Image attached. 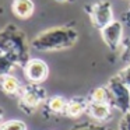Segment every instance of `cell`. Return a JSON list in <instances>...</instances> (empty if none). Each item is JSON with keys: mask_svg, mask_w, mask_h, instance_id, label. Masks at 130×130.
<instances>
[{"mask_svg": "<svg viewBox=\"0 0 130 130\" xmlns=\"http://www.w3.org/2000/svg\"><path fill=\"white\" fill-rule=\"evenodd\" d=\"M29 49L31 42L20 27L9 23L0 29V51L6 53L17 64V67L23 69L31 59Z\"/></svg>", "mask_w": 130, "mask_h": 130, "instance_id": "1", "label": "cell"}, {"mask_svg": "<svg viewBox=\"0 0 130 130\" xmlns=\"http://www.w3.org/2000/svg\"><path fill=\"white\" fill-rule=\"evenodd\" d=\"M78 41V32L73 25L52 27L35 35L31 48L38 52H57L70 49Z\"/></svg>", "mask_w": 130, "mask_h": 130, "instance_id": "2", "label": "cell"}, {"mask_svg": "<svg viewBox=\"0 0 130 130\" xmlns=\"http://www.w3.org/2000/svg\"><path fill=\"white\" fill-rule=\"evenodd\" d=\"M46 90L41 84H32L28 83L24 85L21 90L20 95L17 96L18 101V108L23 110L25 115H32L35 113L41 106H43L48 99Z\"/></svg>", "mask_w": 130, "mask_h": 130, "instance_id": "3", "label": "cell"}, {"mask_svg": "<svg viewBox=\"0 0 130 130\" xmlns=\"http://www.w3.org/2000/svg\"><path fill=\"white\" fill-rule=\"evenodd\" d=\"M109 92V102L113 109L123 113L130 112V88L119 78L118 74L112 76L105 84Z\"/></svg>", "mask_w": 130, "mask_h": 130, "instance_id": "4", "label": "cell"}, {"mask_svg": "<svg viewBox=\"0 0 130 130\" xmlns=\"http://www.w3.org/2000/svg\"><path fill=\"white\" fill-rule=\"evenodd\" d=\"M84 10L88 14V17H90L92 25L95 27V28H98L99 31L115 20V18H113L112 3H110V2H106V0H99L96 3L85 4Z\"/></svg>", "mask_w": 130, "mask_h": 130, "instance_id": "5", "label": "cell"}, {"mask_svg": "<svg viewBox=\"0 0 130 130\" xmlns=\"http://www.w3.org/2000/svg\"><path fill=\"white\" fill-rule=\"evenodd\" d=\"M24 77L28 83L32 84H42L49 76V66L42 59H29L28 63L23 67Z\"/></svg>", "mask_w": 130, "mask_h": 130, "instance_id": "6", "label": "cell"}, {"mask_svg": "<svg viewBox=\"0 0 130 130\" xmlns=\"http://www.w3.org/2000/svg\"><path fill=\"white\" fill-rule=\"evenodd\" d=\"M123 23L118 20H113L108 24L105 28L101 29V37L105 45L109 48V51L116 52L123 43Z\"/></svg>", "mask_w": 130, "mask_h": 130, "instance_id": "7", "label": "cell"}, {"mask_svg": "<svg viewBox=\"0 0 130 130\" xmlns=\"http://www.w3.org/2000/svg\"><path fill=\"white\" fill-rule=\"evenodd\" d=\"M112 105L108 104V102H92L88 101L87 105V115L91 119H94L95 122H108L112 118Z\"/></svg>", "mask_w": 130, "mask_h": 130, "instance_id": "8", "label": "cell"}, {"mask_svg": "<svg viewBox=\"0 0 130 130\" xmlns=\"http://www.w3.org/2000/svg\"><path fill=\"white\" fill-rule=\"evenodd\" d=\"M67 101L64 96L62 95H53L49 96L46 99L45 105H43V113L46 116H64L66 106H67Z\"/></svg>", "mask_w": 130, "mask_h": 130, "instance_id": "9", "label": "cell"}, {"mask_svg": "<svg viewBox=\"0 0 130 130\" xmlns=\"http://www.w3.org/2000/svg\"><path fill=\"white\" fill-rule=\"evenodd\" d=\"M87 105H88V98L87 96H73L67 101L64 116L66 118L76 119L80 118L83 113L87 112Z\"/></svg>", "mask_w": 130, "mask_h": 130, "instance_id": "10", "label": "cell"}, {"mask_svg": "<svg viewBox=\"0 0 130 130\" xmlns=\"http://www.w3.org/2000/svg\"><path fill=\"white\" fill-rule=\"evenodd\" d=\"M23 87L24 85L20 83V80L13 74H7V76L0 78V90L9 96H15L17 98L20 95Z\"/></svg>", "mask_w": 130, "mask_h": 130, "instance_id": "11", "label": "cell"}, {"mask_svg": "<svg viewBox=\"0 0 130 130\" xmlns=\"http://www.w3.org/2000/svg\"><path fill=\"white\" fill-rule=\"evenodd\" d=\"M11 11L15 17L21 18V20H27L34 14L35 4L32 0H13Z\"/></svg>", "mask_w": 130, "mask_h": 130, "instance_id": "12", "label": "cell"}, {"mask_svg": "<svg viewBox=\"0 0 130 130\" xmlns=\"http://www.w3.org/2000/svg\"><path fill=\"white\" fill-rule=\"evenodd\" d=\"M15 67H17V64L6 53H3V52L0 51V78L7 76V74H11V71Z\"/></svg>", "mask_w": 130, "mask_h": 130, "instance_id": "13", "label": "cell"}, {"mask_svg": "<svg viewBox=\"0 0 130 130\" xmlns=\"http://www.w3.org/2000/svg\"><path fill=\"white\" fill-rule=\"evenodd\" d=\"M88 101H92V102H109V92H108L106 87H96L88 94Z\"/></svg>", "mask_w": 130, "mask_h": 130, "instance_id": "14", "label": "cell"}, {"mask_svg": "<svg viewBox=\"0 0 130 130\" xmlns=\"http://www.w3.org/2000/svg\"><path fill=\"white\" fill-rule=\"evenodd\" d=\"M0 130H27V123L20 119H10L0 124Z\"/></svg>", "mask_w": 130, "mask_h": 130, "instance_id": "15", "label": "cell"}, {"mask_svg": "<svg viewBox=\"0 0 130 130\" xmlns=\"http://www.w3.org/2000/svg\"><path fill=\"white\" fill-rule=\"evenodd\" d=\"M71 130H106V127L99 123H91V122H83L71 127Z\"/></svg>", "mask_w": 130, "mask_h": 130, "instance_id": "16", "label": "cell"}, {"mask_svg": "<svg viewBox=\"0 0 130 130\" xmlns=\"http://www.w3.org/2000/svg\"><path fill=\"white\" fill-rule=\"evenodd\" d=\"M120 60L124 63H130V38L123 39L122 52H120Z\"/></svg>", "mask_w": 130, "mask_h": 130, "instance_id": "17", "label": "cell"}, {"mask_svg": "<svg viewBox=\"0 0 130 130\" xmlns=\"http://www.w3.org/2000/svg\"><path fill=\"white\" fill-rule=\"evenodd\" d=\"M118 76H119V78H120L122 81L130 88V63L126 66V67H123L120 71H119Z\"/></svg>", "mask_w": 130, "mask_h": 130, "instance_id": "18", "label": "cell"}, {"mask_svg": "<svg viewBox=\"0 0 130 130\" xmlns=\"http://www.w3.org/2000/svg\"><path fill=\"white\" fill-rule=\"evenodd\" d=\"M118 130H130V112L122 115L118 123Z\"/></svg>", "mask_w": 130, "mask_h": 130, "instance_id": "19", "label": "cell"}, {"mask_svg": "<svg viewBox=\"0 0 130 130\" xmlns=\"http://www.w3.org/2000/svg\"><path fill=\"white\" fill-rule=\"evenodd\" d=\"M122 23H123V25H127V27H130V6L126 9V11L122 14Z\"/></svg>", "mask_w": 130, "mask_h": 130, "instance_id": "20", "label": "cell"}, {"mask_svg": "<svg viewBox=\"0 0 130 130\" xmlns=\"http://www.w3.org/2000/svg\"><path fill=\"white\" fill-rule=\"evenodd\" d=\"M4 122V109L3 108H0V124Z\"/></svg>", "mask_w": 130, "mask_h": 130, "instance_id": "21", "label": "cell"}, {"mask_svg": "<svg viewBox=\"0 0 130 130\" xmlns=\"http://www.w3.org/2000/svg\"><path fill=\"white\" fill-rule=\"evenodd\" d=\"M55 2H57V3H64V2H67V0H55Z\"/></svg>", "mask_w": 130, "mask_h": 130, "instance_id": "22", "label": "cell"}, {"mask_svg": "<svg viewBox=\"0 0 130 130\" xmlns=\"http://www.w3.org/2000/svg\"><path fill=\"white\" fill-rule=\"evenodd\" d=\"M106 130H112V129H106Z\"/></svg>", "mask_w": 130, "mask_h": 130, "instance_id": "23", "label": "cell"}]
</instances>
